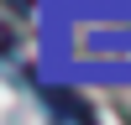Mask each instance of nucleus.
<instances>
[{
	"label": "nucleus",
	"instance_id": "obj_1",
	"mask_svg": "<svg viewBox=\"0 0 131 125\" xmlns=\"http://www.w3.org/2000/svg\"><path fill=\"white\" fill-rule=\"evenodd\" d=\"M5 47H10V37H5V21H0V52H5Z\"/></svg>",
	"mask_w": 131,
	"mask_h": 125
},
{
	"label": "nucleus",
	"instance_id": "obj_2",
	"mask_svg": "<svg viewBox=\"0 0 131 125\" xmlns=\"http://www.w3.org/2000/svg\"><path fill=\"white\" fill-rule=\"evenodd\" d=\"M16 5H21V10H26V5H31V0H16Z\"/></svg>",
	"mask_w": 131,
	"mask_h": 125
}]
</instances>
